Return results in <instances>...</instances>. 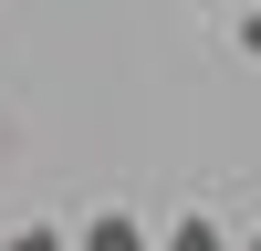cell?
Here are the masks:
<instances>
[{"mask_svg": "<svg viewBox=\"0 0 261 251\" xmlns=\"http://www.w3.org/2000/svg\"><path fill=\"white\" fill-rule=\"evenodd\" d=\"M157 251H230V230H220V220H209V209H188V220H178V230H167V241H157Z\"/></svg>", "mask_w": 261, "mask_h": 251, "instance_id": "2", "label": "cell"}, {"mask_svg": "<svg viewBox=\"0 0 261 251\" xmlns=\"http://www.w3.org/2000/svg\"><path fill=\"white\" fill-rule=\"evenodd\" d=\"M84 251H146V230L125 220V209H94V220H84Z\"/></svg>", "mask_w": 261, "mask_h": 251, "instance_id": "1", "label": "cell"}, {"mask_svg": "<svg viewBox=\"0 0 261 251\" xmlns=\"http://www.w3.org/2000/svg\"><path fill=\"white\" fill-rule=\"evenodd\" d=\"M0 251H63V230H53V220H21L11 241H0Z\"/></svg>", "mask_w": 261, "mask_h": 251, "instance_id": "3", "label": "cell"}, {"mask_svg": "<svg viewBox=\"0 0 261 251\" xmlns=\"http://www.w3.org/2000/svg\"><path fill=\"white\" fill-rule=\"evenodd\" d=\"M241 53H251V63H261V11H251V21H241Z\"/></svg>", "mask_w": 261, "mask_h": 251, "instance_id": "4", "label": "cell"}]
</instances>
